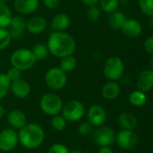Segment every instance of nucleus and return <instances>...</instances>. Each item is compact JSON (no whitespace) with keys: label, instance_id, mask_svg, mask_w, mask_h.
<instances>
[{"label":"nucleus","instance_id":"f704fd0d","mask_svg":"<svg viewBox=\"0 0 153 153\" xmlns=\"http://www.w3.org/2000/svg\"><path fill=\"white\" fill-rule=\"evenodd\" d=\"M48 153H69V151L68 147L62 143H54L49 148Z\"/></svg>","mask_w":153,"mask_h":153},{"label":"nucleus","instance_id":"20e7f679","mask_svg":"<svg viewBox=\"0 0 153 153\" xmlns=\"http://www.w3.org/2000/svg\"><path fill=\"white\" fill-rule=\"evenodd\" d=\"M62 99L56 93L49 92L41 96L40 100V108L47 116L53 117L60 115L63 107Z\"/></svg>","mask_w":153,"mask_h":153},{"label":"nucleus","instance_id":"9d476101","mask_svg":"<svg viewBox=\"0 0 153 153\" xmlns=\"http://www.w3.org/2000/svg\"><path fill=\"white\" fill-rule=\"evenodd\" d=\"M115 142L123 150H131L138 143V135L133 130H124L122 129L115 135Z\"/></svg>","mask_w":153,"mask_h":153},{"label":"nucleus","instance_id":"c756f323","mask_svg":"<svg viewBox=\"0 0 153 153\" xmlns=\"http://www.w3.org/2000/svg\"><path fill=\"white\" fill-rule=\"evenodd\" d=\"M11 35L5 28H0V51L5 49L11 42Z\"/></svg>","mask_w":153,"mask_h":153},{"label":"nucleus","instance_id":"423d86ee","mask_svg":"<svg viewBox=\"0 0 153 153\" xmlns=\"http://www.w3.org/2000/svg\"><path fill=\"white\" fill-rule=\"evenodd\" d=\"M124 72V65L123 60L118 56L109 57L104 64L103 74L108 81L116 82L122 79Z\"/></svg>","mask_w":153,"mask_h":153},{"label":"nucleus","instance_id":"f257e3e1","mask_svg":"<svg viewBox=\"0 0 153 153\" xmlns=\"http://www.w3.org/2000/svg\"><path fill=\"white\" fill-rule=\"evenodd\" d=\"M75 39L66 31H53L47 40V48L50 54L56 57H65L74 54L76 50Z\"/></svg>","mask_w":153,"mask_h":153},{"label":"nucleus","instance_id":"4be33fe9","mask_svg":"<svg viewBox=\"0 0 153 153\" xmlns=\"http://www.w3.org/2000/svg\"><path fill=\"white\" fill-rule=\"evenodd\" d=\"M125 20H126V17H125L124 13L121 11L116 10V11L110 13L108 22H109V25L112 29L120 30Z\"/></svg>","mask_w":153,"mask_h":153},{"label":"nucleus","instance_id":"a18cd8bd","mask_svg":"<svg viewBox=\"0 0 153 153\" xmlns=\"http://www.w3.org/2000/svg\"><path fill=\"white\" fill-rule=\"evenodd\" d=\"M151 70H152V72H153V67H152V69H151Z\"/></svg>","mask_w":153,"mask_h":153},{"label":"nucleus","instance_id":"1a4fd4ad","mask_svg":"<svg viewBox=\"0 0 153 153\" xmlns=\"http://www.w3.org/2000/svg\"><path fill=\"white\" fill-rule=\"evenodd\" d=\"M19 143L18 133L13 128H5L0 132V151L3 152H12Z\"/></svg>","mask_w":153,"mask_h":153},{"label":"nucleus","instance_id":"f03ea898","mask_svg":"<svg viewBox=\"0 0 153 153\" xmlns=\"http://www.w3.org/2000/svg\"><path fill=\"white\" fill-rule=\"evenodd\" d=\"M17 133L19 143L26 150L39 148L45 139L44 130L37 123H27Z\"/></svg>","mask_w":153,"mask_h":153},{"label":"nucleus","instance_id":"a878e982","mask_svg":"<svg viewBox=\"0 0 153 153\" xmlns=\"http://www.w3.org/2000/svg\"><path fill=\"white\" fill-rule=\"evenodd\" d=\"M34 57L36 60H44L48 57L50 52L47 48V45H44L43 43H36L32 48L31 49Z\"/></svg>","mask_w":153,"mask_h":153},{"label":"nucleus","instance_id":"a19ab883","mask_svg":"<svg viewBox=\"0 0 153 153\" xmlns=\"http://www.w3.org/2000/svg\"><path fill=\"white\" fill-rule=\"evenodd\" d=\"M69 153H84L82 151H80V150H73V151H71V152H69Z\"/></svg>","mask_w":153,"mask_h":153},{"label":"nucleus","instance_id":"c85d7f7f","mask_svg":"<svg viewBox=\"0 0 153 153\" xmlns=\"http://www.w3.org/2000/svg\"><path fill=\"white\" fill-rule=\"evenodd\" d=\"M11 82L5 74L0 73V100L5 99L10 91Z\"/></svg>","mask_w":153,"mask_h":153},{"label":"nucleus","instance_id":"c9c22d12","mask_svg":"<svg viewBox=\"0 0 153 153\" xmlns=\"http://www.w3.org/2000/svg\"><path fill=\"white\" fill-rule=\"evenodd\" d=\"M42 2H43V4L45 5L46 8L53 10V9H56L60 6L61 0H42Z\"/></svg>","mask_w":153,"mask_h":153},{"label":"nucleus","instance_id":"bb28decb","mask_svg":"<svg viewBox=\"0 0 153 153\" xmlns=\"http://www.w3.org/2000/svg\"><path fill=\"white\" fill-rule=\"evenodd\" d=\"M99 8L101 11L111 13L117 10L119 5V0H99Z\"/></svg>","mask_w":153,"mask_h":153},{"label":"nucleus","instance_id":"5701e85b","mask_svg":"<svg viewBox=\"0 0 153 153\" xmlns=\"http://www.w3.org/2000/svg\"><path fill=\"white\" fill-rule=\"evenodd\" d=\"M12 18V12L6 4H0V28L9 27Z\"/></svg>","mask_w":153,"mask_h":153},{"label":"nucleus","instance_id":"4468645a","mask_svg":"<svg viewBox=\"0 0 153 153\" xmlns=\"http://www.w3.org/2000/svg\"><path fill=\"white\" fill-rule=\"evenodd\" d=\"M26 22L27 21L22 15L13 16L9 25L10 30H8L12 39H20L23 37L26 30Z\"/></svg>","mask_w":153,"mask_h":153},{"label":"nucleus","instance_id":"37998d69","mask_svg":"<svg viewBox=\"0 0 153 153\" xmlns=\"http://www.w3.org/2000/svg\"><path fill=\"white\" fill-rule=\"evenodd\" d=\"M150 63H151V66L153 67V56H151V59H150Z\"/></svg>","mask_w":153,"mask_h":153},{"label":"nucleus","instance_id":"473e14b6","mask_svg":"<svg viewBox=\"0 0 153 153\" xmlns=\"http://www.w3.org/2000/svg\"><path fill=\"white\" fill-rule=\"evenodd\" d=\"M92 132H93V126L88 121L82 122L78 127V133L82 136L90 135L92 134Z\"/></svg>","mask_w":153,"mask_h":153},{"label":"nucleus","instance_id":"72a5a7b5","mask_svg":"<svg viewBox=\"0 0 153 153\" xmlns=\"http://www.w3.org/2000/svg\"><path fill=\"white\" fill-rule=\"evenodd\" d=\"M22 73L23 72L21 70L12 66L6 71L5 74H6L7 78L10 80V82H14V81H16V80L22 78Z\"/></svg>","mask_w":153,"mask_h":153},{"label":"nucleus","instance_id":"79ce46f5","mask_svg":"<svg viewBox=\"0 0 153 153\" xmlns=\"http://www.w3.org/2000/svg\"><path fill=\"white\" fill-rule=\"evenodd\" d=\"M9 0H0V4H6Z\"/></svg>","mask_w":153,"mask_h":153},{"label":"nucleus","instance_id":"9b49d317","mask_svg":"<svg viewBox=\"0 0 153 153\" xmlns=\"http://www.w3.org/2000/svg\"><path fill=\"white\" fill-rule=\"evenodd\" d=\"M87 121L92 125L93 127H97L103 126L106 120V109L98 104L92 105L87 110Z\"/></svg>","mask_w":153,"mask_h":153},{"label":"nucleus","instance_id":"b1692460","mask_svg":"<svg viewBox=\"0 0 153 153\" xmlns=\"http://www.w3.org/2000/svg\"><path fill=\"white\" fill-rule=\"evenodd\" d=\"M129 101L134 107H142L147 102V96L145 92L136 90L132 91L129 95Z\"/></svg>","mask_w":153,"mask_h":153},{"label":"nucleus","instance_id":"ddd939ff","mask_svg":"<svg viewBox=\"0 0 153 153\" xmlns=\"http://www.w3.org/2000/svg\"><path fill=\"white\" fill-rule=\"evenodd\" d=\"M122 32L128 38L134 39L138 38L142 31V26L140 22L136 19H127L124 21V24L121 27Z\"/></svg>","mask_w":153,"mask_h":153},{"label":"nucleus","instance_id":"7ed1b4c3","mask_svg":"<svg viewBox=\"0 0 153 153\" xmlns=\"http://www.w3.org/2000/svg\"><path fill=\"white\" fill-rule=\"evenodd\" d=\"M36 61L37 60L34 57L32 50L25 48L15 49L10 56V63L12 66L21 70L22 72L27 71L33 67Z\"/></svg>","mask_w":153,"mask_h":153},{"label":"nucleus","instance_id":"6e6552de","mask_svg":"<svg viewBox=\"0 0 153 153\" xmlns=\"http://www.w3.org/2000/svg\"><path fill=\"white\" fill-rule=\"evenodd\" d=\"M91 134L95 143L100 147H111L115 142V131L105 125L95 127Z\"/></svg>","mask_w":153,"mask_h":153},{"label":"nucleus","instance_id":"412c9836","mask_svg":"<svg viewBox=\"0 0 153 153\" xmlns=\"http://www.w3.org/2000/svg\"><path fill=\"white\" fill-rule=\"evenodd\" d=\"M118 124L124 130H134L138 125L136 117L129 112L122 113L118 117Z\"/></svg>","mask_w":153,"mask_h":153},{"label":"nucleus","instance_id":"f3484780","mask_svg":"<svg viewBox=\"0 0 153 153\" xmlns=\"http://www.w3.org/2000/svg\"><path fill=\"white\" fill-rule=\"evenodd\" d=\"M46 26H47L46 20L42 16L35 15L27 21L26 30L32 35H38L45 30Z\"/></svg>","mask_w":153,"mask_h":153},{"label":"nucleus","instance_id":"58836bf2","mask_svg":"<svg viewBox=\"0 0 153 153\" xmlns=\"http://www.w3.org/2000/svg\"><path fill=\"white\" fill-rule=\"evenodd\" d=\"M97 153H115L111 147H100Z\"/></svg>","mask_w":153,"mask_h":153},{"label":"nucleus","instance_id":"393cba45","mask_svg":"<svg viewBox=\"0 0 153 153\" xmlns=\"http://www.w3.org/2000/svg\"><path fill=\"white\" fill-rule=\"evenodd\" d=\"M77 65H78V61L76 57L73 55H71V56H68L61 58L60 68L62 71H64L66 74H68V73L73 72L76 69Z\"/></svg>","mask_w":153,"mask_h":153},{"label":"nucleus","instance_id":"dca6fc26","mask_svg":"<svg viewBox=\"0 0 153 153\" xmlns=\"http://www.w3.org/2000/svg\"><path fill=\"white\" fill-rule=\"evenodd\" d=\"M7 122L11 126V128L14 130H20L27 124V117L21 109H13L8 113Z\"/></svg>","mask_w":153,"mask_h":153},{"label":"nucleus","instance_id":"ea45409f","mask_svg":"<svg viewBox=\"0 0 153 153\" xmlns=\"http://www.w3.org/2000/svg\"><path fill=\"white\" fill-rule=\"evenodd\" d=\"M5 108L2 104H0V119L5 116Z\"/></svg>","mask_w":153,"mask_h":153},{"label":"nucleus","instance_id":"f8f14e48","mask_svg":"<svg viewBox=\"0 0 153 153\" xmlns=\"http://www.w3.org/2000/svg\"><path fill=\"white\" fill-rule=\"evenodd\" d=\"M10 91L17 99H26L31 93V86L29 82L23 79H18L16 81L11 82Z\"/></svg>","mask_w":153,"mask_h":153},{"label":"nucleus","instance_id":"c03bdc74","mask_svg":"<svg viewBox=\"0 0 153 153\" xmlns=\"http://www.w3.org/2000/svg\"><path fill=\"white\" fill-rule=\"evenodd\" d=\"M151 26L153 28V16H151Z\"/></svg>","mask_w":153,"mask_h":153},{"label":"nucleus","instance_id":"2eb2a0df","mask_svg":"<svg viewBox=\"0 0 153 153\" xmlns=\"http://www.w3.org/2000/svg\"><path fill=\"white\" fill-rule=\"evenodd\" d=\"M14 8L20 14L33 13L39 7V0H14Z\"/></svg>","mask_w":153,"mask_h":153},{"label":"nucleus","instance_id":"7c9ffc66","mask_svg":"<svg viewBox=\"0 0 153 153\" xmlns=\"http://www.w3.org/2000/svg\"><path fill=\"white\" fill-rule=\"evenodd\" d=\"M101 16V9L96 5H91L88 6L87 10V17L91 22H96Z\"/></svg>","mask_w":153,"mask_h":153},{"label":"nucleus","instance_id":"aec40b11","mask_svg":"<svg viewBox=\"0 0 153 153\" xmlns=\"http://www.w3.org/2000/svg\"><path fill=\"white\" fill-rule=\"evenodd\" d=\"M121 92V87L118 82L109 81L108 82L105 83L104 86L102 87L101 93L104 99L108 100H115Z\"/></svg>","mask_w":153,"mask_h":153},{"label":"nucleus","instance_id":"cd10ccee","mask_svg":"<svg viewBox=\"0 0 153 153\" xmlns=\"http://www.w3.org/2000/svg\"><path fill=\"white\" fill-rule=\"evenodd\" d=\"M51 127L57 131V132H62L66 129L67 127V121L66 119L62 117V115H56L53 116L50 121Z\"/></svg>","mask_w":153,"mask_h":153},{"label":"nucleus","instance_id":"39448f33","mask_svg":"<svg viewBox=\"0 0 153 153\" xmlns=\"http://www.w3.org/2000/svg\"><path fill=\"white\" fill-rule=\"evenodd\" d=\"M44 82L49 89L53 91H58L66 86L68 76L67 74L60 67H51L46 72L44 75Z\"/></svg>","mask_w":153,"mask_h":153},{"label":"nucleus","instance_id":"2f4dec72","mask_svg":"<svg viewBox=\"0 0 153 153\" xmlns=\"http://www.w3.org/2000/svg\"><path fill=\"white\" fill-rule=\"evenodd\" d=\"M139 6L143 13L153 16V0H139Z\"/></svg>","mask_w":153,"mask_h":153},{"label":"nucleus","instance_id":"0eeeda50","mask_svg":"<svg viewBox=\"0 0 153 153\" xmlns=\"http://www.w3.org/2000/svg\"><path fill=\"white\" fill-rule=\"evenodd\" d=\"M85 106L78 100H71L63 104L61 115L67 122H78L85 115Z\"/></svg>","mask_w":153,"mask_h":153},{"label":"nucleus","instance_id":"4c0bfd02","mask_svg":"<svg viewBox=\"0 0 153 153\" xmlns=\"http://www.w3.org/2000/svg\"><path fill=\"white\" fill-rule=\"evenodd\" d=\"M80 2L87 6H91V5H95L96 4H98L99 0H80Z\"/></svg>","mask_w":153,"mask_h":153},{"label":"nucleus","instance_id":"e433bc0d","mask_svg":"<svg viewBox=\"0 0 153 153\" xmlns=\"http://www.w3.org/2000/svg\"><path fill=\"white\" fill-rule=\"evenodd\" d=\"M144 48L147 53L153 56V37H150L146 39L144 42Z\"/></svg>","mask_w":153,"mask_h":153},{"label":"nucleus","instance_id":"a211bd4d","mask_svg":"<svg viewBox=\"0 0 153 153\" xmlns=\"http://www.w3.org/2000/svg\"><path fill=\"white\" fill-rule=\"evenodd\" d=\"M71 20L70 17L65 13H60L53 16L50 22V27L53 30V31H59L63 32L66 31L69 25H70Z\"/></svg>","mask_w":153,"mask_h":153},{"label":"nucleus","instance_id":"6ab92c4d","mask_svg":"<svg viewBox=\"0 0 153 153\" xmlns=\"http://www.w3.org/2000/svg\"><path fill=\"white\" fill-rule=\"evenodd\" d=\"M138 90L148 92L153 89V72L152 70H144L138 75L137 78Z\"/></svg>","mask_w":153,"mask_h":153}]
</instances>
